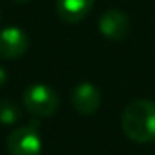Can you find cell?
<instances>
[{
	"label": "cell",
	"instance_id": "1",
	"mask_svg": "<svg viewBox=\"0 0 155 155\" xmlns=\"http://www.w3.org/2000/svg\"><path fill=\"white\" fill-rule=\"evenodd\" d=\"M122 130L137 143L155 140V102L148 98H135L122 114Z\"/></svg>",
	"mask_w": 155,
	"mask_h": 155
},
{
	"label": "cell",
	"instance_id": "2",
	"mask_svg": "<svg viewBox=\"0 0 155 155\" xmlns=\"http://www.w3.org/2000/svg\"><path fill=\"white\" fill-rule=\"evenodd\" d=\"M24 107L27 112H30L34 117L44 118L50 117L58 108V95L54 88H50L45 84H34L24 92Z\"/></svg>",
	"mask_w": 155,
	"mask_h": 155
},
{
	"label": "cell",
	"instance_id": "3",
	"mask_svg": "<svg viewBox=\"0 0 155 155\" xmlns=\"http://www.w3.org/2000/svg\"><path fill=\"white\" fill-rule=\"evenodd\" d=\"M7 150L10 155H40L42 138L38 135V124L32 122L27 127H18L7 137Z\"/></svg>",
	"mask_w": 155,
	"mask_h": 155
},
{
	"label": "cell",
	"instance_id": "4",
	"mask_svg": "<svg viewBox=\"0 0 155 155\" xmlns=\"http://www.w3.org/2000/svg\"><path fill=\"white\" fill-rule=\"evenodd\" d=\"M98 28H100V34L104 37L120 42L127 38L130 34V18L122 10L110 8V10L102 14L100 20H98Z\"/></svg>",
	"mask_w": 155,
	"mask_h": 155
},
{
	"label": "cell",
	"instance_id": "5",
	"mask_svg": "<svg viewBox=\"0 0 155 155\" xmlns=\"http://www.w3.org/2000/svg\"><path fill=\"white\" fill-rule=\"evenodd\" d=\"M28 37L18 27H8L0 32V57L5 60L18 58L27 52Z\"/></svg>",
	"mask_w": 155,
	"mask_h": 155
},
{
	"label": "cell",
	"instance_id": "6",
	"mask_svg": "<svg viewBox=\"0 0 155 155\" xmlns=\"http://www.w3.org/2000/svg\"><path fill=\"white\" fill-rule=\"evenodd\" d=\"M102 104L100 90L94 84H78L72 92V105L80 115H94Z\"/></svg>",
	"mask_w": 155,
	"mask_h": 155
},
{
	"label": "cell",
	"instance_id": "7",
	"mask_svg": "<svg viewBox=\"0 0 155 155\" xmlns=\"http://www.w3.org/2000/svg\"><path fill=\"white\" fill-rule=\"evenodd\" d=\"M95 0H57V14L65 22H80L90 14Z\"/></svg>",
	"mask_w": 155,
	"mask_h": 155
},
{
	"label": "cell",
	"instance_id": "8",
	"mask_svg": "<svg viewBox=\"0 0 155 155\" xmlns=\"http://www.w3.org/2000/svg\"><path fill=\"white\" fill-rule=\"evenodd\" d=\"M20 108L15 102L8 100V98L0 100V124L2 125H14L20 120Z\"/></svg>",
	"mask_w": 155,
	"mask_h": 155
},
{
	"label": "cell",
	"instance_id": "9",
	"mask_svg": "<svg viewBox=\"0 0 155 155\" xmlns=\"http://www.w3.org/2000/svg\"><path fill=\"white\" fill-rule=\"evenodd\" d=\"M5 82H7V72L4 67H0V87H4Z\"/></svg>",
	"mask_w": 155,
	"mask_h": 155
},
{
	"label": "cell",
	"instance_id": "10",
	"mask_svg": "<svg viewBox=\"0 0 155 155\" xmlns=\"http://www.w3.org/2000/svg\"><path fill=\"white\" fill-rule=\"evenodd\" d=\"M17 2H27V0H17Z\"/></svg>",
	"mask_w": 155,
	"mask_h": 155
}]
</instances>
